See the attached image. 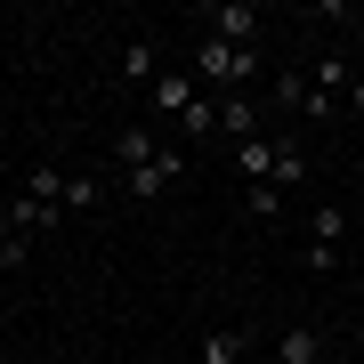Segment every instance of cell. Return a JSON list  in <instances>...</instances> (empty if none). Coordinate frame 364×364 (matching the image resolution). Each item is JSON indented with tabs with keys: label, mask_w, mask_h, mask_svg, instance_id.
<instances>
[{
	"label": "cell",
	"mask_w": 364,
	"mask_h": 364,
	"mask_svg": "<svg viewBox=\"0 0 364 364\" xmlns=\"http://www.w3.org/2000/svg\"><path fill=\"white\" fill-rule=\"evenodd\" d=\"M348 105H356V114H364V73H356V81H348Z\"/></svg>",
	"instance_id": "obj_18"
},
{
	"label": "cell",
	"mask_w": 364,
	"mask_h": 364,
	"mask_svg": "<svg viewBox=\"0 0 364 364\" xmlns=\"http://www.w3.org/2000/svg\"><path fill=\"white\" fill-rule=\"evenodd\" d=\"M195 97H203V81H195V73H170V65H162L154 90H146V105H154L162 122H186V114H195Z\"/></svg>",
	"instance_id": "obj_5"
},
{
	"label": "cell",
	"mask_w": 364,
	"mask_h": 364,
	"mask_svg": "<svg viewBox=\"0 0 364 364\" xmlns=\"http://www.w3.org/2000/svg\"><path fill=\"white\" fill-rule=\"evenodd\" d=\"M299 259H308V275H332V267H340V251H332V243H308Z\"/></svg>",
	"instance_id": "obj_17"
},
{
	"label": "cell",
	"mask_w": 364,
	"mask_h": 364,
	"mask_svg": "<svg viewBox=\"0 0 364 364\" xmlns=\"http://www.w3.org/2000/svg\"><path fill=\"white\" fill-rule=\"evenodd\" d=\"M267 65H259V49H227V41H210L203 33V49H195V81H203V97L219 90V97H235V90H251Z\"/></svg>",
	"instance_id": "obj_1"
},
{
	"label": "cell",
	"mask_w": 364,
	"mask_h": 364,
	"mask_svg": "<svg viewBox=\"0 0 364 364\" xmlns=\"http://www.w3.org/2000/svg\"><path fill=\"white\" fill-rule=\"evenodd\" d=\"M348 81H356L348 57H316V65H308V90H299V114H308V122H324L332 105L348 97Z\"/></svg>",
	"instance_id": "obj_2"
},
{
	"label": "cell",
	"mask_w": 364,
	"mask_h": 364,
	"mask_svg": "<svg viewBox=\"0 0 364 364\" xmlns=\"http://www.w3.org/2000/svg\"><path fill=\"white\" fill-rule=\"evenodd\" d=\"M275 162H284V138H267V130H259V138H243V146H235V170H243V178H251V186H267V178H275Z\"/></svg>",
	"instance_id": "obj_6"
},
{
	"label": "cell",
	"mask_w": 364,
	"mask_h": 364,
	"mask_svg": "<svg viewBox=\"0 0 364 364\" xmlns=\"http://www.w3.org/2000/svg\"><path fill=\"white\" fill-rule=\"evenodd\" d=\"M154 154H162L154 130H122V138H114V170H122V178H130V170H146Z\"/></svg>",
	"instance_id": "obj_10"
},
{
	"label": "cell",
	"mask_w": 364,
	"mask_h": 364,
	"mask_svg": "<svg viewBox=\"0 0 364 364\" xmlns=\"http://www.w3.org/2000/svg\"><path fill=\"white\" fill-rule=\"evenodd\" d=\"M267 186H284V195H299V186H308V154H299V146L284 138V162H275V178Z\"/></svg>",
	"instance_id": "obj_13"
},
{
	"label": "cell",
	"mask_w": 364,
	"mask_h": 364,
	"mask_svg": "<svg viewBox=\"0 0 364 364\" xmlns=\"http://www.w3.org/2000/svg\"><path fill=\"white\" fill-rule=\"evenodd\" d=\"M259 9H251V0H219V9H210V41H227V49H259Z\"/></svg>",
	"instance_id": "obj_3"
},
{
	"label": "cell",
	"mask_w": 364,
	"mask_h": 364,
	"mask_svg": "<svg viewBox=\"0 0 364 364\" xmlns=\"http://www.w3.org/2000/svg\"><path fill=\"white\" fill-rule=\"evenodd\" d=\"M97 203V178H65V219H73V210H90Z\"/></svg>",
	"instance_id": "obj_15"
},
{
	"label": "cell",
	"mask_w": 364,
	"mask_h": 364,
	"mask_svg": "<svg viewBox=\"0 0 364 364\" xmlns=\"http://www.w3.org/2000/svg\"><path fill=\"white\" fill-rule=\"evenodd\" d=\"M178 178H186V146H162V154L146 162V170H130V178H122V186H130L138 203H154V195H170V186H178Z\"/></svg>",
	"instance_id": "obj_4"
},
{
	"label": "cell",
	"mask_w": 364,
	"mask_h": 364,
	"mask_svg": "<svg viewBox=\"0 0 364 364\" xmlns=\"http://www.w3.org/2000/svg\"><path fill=\"white\" fill-rule=\"evenodd\" d=\"M210 130H219V97H195V114L178 122V138L195 146V138H210Z\"/></svg>",
	"instance_id": "obj_14"
},
{
	"label": "cell",
	"mask_w": 364,
	"mask_h": 364,
	"mask_svg": "<svg viewBox=\"0 0 364 364\" xmlns=\"http://www.w3.org/2000/svg\"><path fill=\"white\" fill-rule=\"evenodd\" d=\"M340 235H348V210H340V203H316L308 210V243H332L340 251Z\"/></svg>",
	"instance_id": "obj_12"
},
{
	"label": "cell",
	"mask_w": 364,
	"mask_h": 364,
	"mask_svg": "<svg viewBox=\"0 0 364 364\" xmlns=\"http://www.w3.org/2000/svg\"><path fill=\"white\" fill-rule=\"evenodd\" d=\"M267 364H324V332H316V324H291L284 340H275Z\"/></svg>",
	"instance_id": "obj_9"
},
{
	"label": "cell",
	"mask_w": 364,
	"mask_h": 364,
	"mask_svg": "<svg viewBox=\"0 0 364 364\" xmlns=\"http://www.w3.org/2000/svg\"><path fill=\"white\" fill-rule=\"evenodd\" d=\"M122 81H130V90H154V81H162V49H154L146 33L122 49Z\"/></svg>",
	"instance_id": "obj_8"
},
{
	"label": "cell",
	"mask_w": 364,
	"mask_h": 364,
	"mask_svg": "<svg viewBox=\"0 0 364 364\" xmlns=\"http://www.w3.org/2000/svg\"><path fill=\"white\" fill-rule=\"evenodd\" d=\"M284 210V186H251V219H275Z\"/></svg>",
	"instance_id": "obj_16"
},
{
	"label": "cell",
	"mask_w": 364,
	"mask_h": 364,
	"mask_svg": "<svg viewBox=\"0 0 364 364\" xmlns=\"http://www.w3.org/2000/svg\"><path fill=\"white\" fill-rule=\"evenodd\" d=\"M219 130H227L235 146H243V138H259V105H251L243 90H235V97H219Z\"/></svg>",
	"instance_id": "obj_11"
},
{
	"label": "cell",
	"mask_w": 364,
	"mask_h": 364,
	"mask_svg": "<svg viewBox=\"0 0 364 364\" xmlns=\"http://www.w3.org/2000/svg\"><path fill=\"white\" fill-rule=\"evenodd\" d=\"M243 348H251V332L243 324H219V332L195 340V364H243Z\"/></svg>",
	"instance_id": "obj_7"
}]
</instances>
